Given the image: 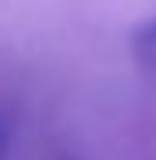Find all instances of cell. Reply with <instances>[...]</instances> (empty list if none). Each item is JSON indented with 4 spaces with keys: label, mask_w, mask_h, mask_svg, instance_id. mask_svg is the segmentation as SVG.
I'll return each instance as SVG.
<instances>
[{
    "label": "cell",
    "mask_w": 156,
    "mask_h": 160,
    "mask_svg": "<svg viewBox=\"0 0 156 160\" xmlns=\"http://www.w3.org/2000/svg\"><path fill=\"white\" fill-rule=\"evenodd\" d=\"M131 53L145 71H156V18L142 22L131 36Z\"/></svg>",
    "instance_id": "cell-1"
},
{
    "label": "cell",
    "mask_w": 156,
    "mask_h": 160,
    "mask_svg": "<svg viewBox=\"0 0 156 160\" xmlns=\"http://www.w3.org/2000/svg\"><path fill=\"white\" fill-rule=\"evenodd\" d=\"M64 160H71V157H64Z\"/></svg>",
    "instance_id": "cell-2"
}]
</instances>
